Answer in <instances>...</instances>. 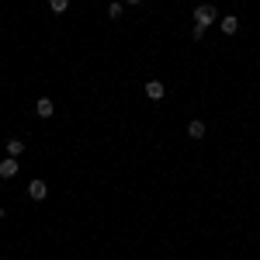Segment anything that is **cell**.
<instances>
[{
	"mask_svg": "<svg viewBox=\"0 0 260 260\" xmlns=\"http://www.w3.org/2000/svg\"><path fill=\"white\" fill-rule=\"evenodd\" d=\"M215 21H219V11H215L212 4H198V7H194V24H198V28H212Z\"/></svg>",
	"mask_w": 260,
	"mask_h": 260,
	"instance_id": "obj_1",
	"label": "cell"
},
{
	"mask_svg": "<svg viewBox=\"0 0 260 260\" xmlns=\"http://www.w3.org/2000/svg\"><path fill=\"white\" fill-rule=\"evenodd\" d=\"M45 194H49V184H45V180H31V184H28V198L31 201H45Z\"/></svg>",
	"mask_w": 260,
	"mask_h": 260,
	"instance_id": "obj_2",
	"label": "cell"
},
{
	"mask_svg": "<svg viewBox=\"0 0 260 260\" xmlns=\"http://www.w3.org/2000/svg\"><path fill=\"white\" fill-rule=\"evenodd\" d=\"M18 167H21V163L14 160V156L0 160V180H11V177H18Z\"/></svg>",
	"mask_w": 260,
	"mask_h": 260,
	"instance_id": "obj_3",
	"label": "cell"
},
{
	"mask_svg": "<svg viewBox=\"0 0 260 260\" xmlns=\"http://www.w3.org/2000/svg\"><path fill=\"white\" fill-rule=\"evenodd\" d=\"M219 28L225 35H236V31H240V18H236V14H225V18H219Z\"/></svg>",
	"mask_w": 260,
	"mask_h": 260,
	"instance_id": "obj_4",
	"label": "cell"
},
{
	"mask_svg": "<svg viewBox=\"0 0 260 260\" xmlns=\"http://www.w3.org/2000/svg\"><path fill=\"white\" fill-rule=\"evenodd\" d=\"M163 94H167V87H163L160 80H149V83H146V98H149V101H163Z\"/></svg>",
	"mask_w": 260,
	"mask_h": 260,
	"instance_id": "obj_5",
	"label": "cell"
},
{
	"mask_svg": "<svg viewBox=\"0 0 260 260\" xmlns=\"http://www.w3.org/2000/svg\"><path fill=\"white\" fill-rule=\"evenodd\" d=\"M52 111H56V104H52L49 98H39V104H35V115H39V118H49Z\"/></svg>",
	"mask_w": 260,
	"mask_h": 260,
	"instance_id": "obj_6",
	"label": "cell"
},
{
	"mask_svg": "<svg viewBox=\"0 0 260 260\" xmlns=\"http://www.w3.org/2000/svg\"><path fill=\"white\" fill-rule=\"evenodd\" d=\"M187 136H191V139H205V121H191V125H187Z\"/></svg>",
	"mask_w": 260,
	"mask_h": 260,
	"instance_id": "obj_7",
	"label": "cell"
},
{
	"mask_svg": "<svg viewBox=\"0 0 260 260\" xmlns=\"http://www.w3.org/2000/svg\"><path fill=\"white\" fill-rule=\"evenodd\" d=\"M21 153H24V142H21V139H7V156H14V160H18Z\"/></svg>",
	"mask_w": 260,
	"mask_h": 260,
	"instance_id": "obj_8",
	"label": "cell"
},
{
	"mask_svg": "<svg viewBox=\"0 0 260 260\" xmlns=\"http://www.w3.org/2000/svg\"><path fill=\"white\" fill-rule=\"evenodd\" d=\"M49 7H52L56 14H66V11H70V0H49Z\"/></svg>",
	"mask_w": 260,
	"mask_h": 260,
	"instance_id": "obj_9",
	"label": "cell"
},
{
	"mask_svg": "<svg viewBox=\"0 0 260 260\" xmlns=\"http://www.w3.org/2000/svg\"><path fill=\"white\" fill-rule=\"evenodd\" d=\"M108 18H115V21L121 18V4H111V7H108Z\"/></svg>",
	"mask_w": 260,
	"mask_h": 260,
	"instance_id": "obj_10",
	"label": "cell"
},
{
	"mask_svg": "<svg viewBox=\"0 0 260 260\" xmlns=\"http://www.w3.org/2000/svg\"><path fill=\"white\" fill-rule=\"evenodd\" d=\"M205 31H208V28H198V24H194V28H191V39L201 42V39H205Z\"/></svg>",
	"mask_w": 260,
	"mask_h": 260,
	"instance_id": "obj_11",
	"label": "cell"
},
{
	"mask_svg": "<svg viewBox=\"0 0 260 260\" xmlns=\"http://www.w3.org/2000/svg\"><path fill=\"white\" fill-rule=\"evenodd\" d=\"M125 4H142V0H125Z\"/></svg>",
	"mask_w": 260,
	"mask_h": 260,
	"instance_id": "obj_12",
	"label": "cell"
},
{
	"mask_svg": "<svg viewBox=\"0 0 260 260\" xmlns=\"http://www.w3.org/2000/svg\"><path fill=\"white\" fill-rule=\"evenodd\" d=\"M4 215H7V212H4V208H0V219H4Z\"/></svg>",
	"mask_w": 260,
	"mask_h": 260,
	"instance_id": "obj_13",
	"label": "cell"
}]
</instances>
